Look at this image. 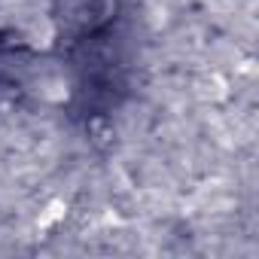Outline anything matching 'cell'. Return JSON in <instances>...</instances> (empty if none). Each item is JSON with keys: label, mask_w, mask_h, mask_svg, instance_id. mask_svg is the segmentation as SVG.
<instances>
[{"label": "cell", "mask_w": 259, "mask_h": 259, "mask_svg": "<svg viewBox=\"0 0 259 259\" xmlns=\"http://www.w3.org/2000/svg\"><path fill=\"white\" fill-rule=\"evenodd\" d=\"M55 37H58V31H55L52 19H46V16H34V19L25 25V43H28L31 49H37V52L52 49V46H55Z\"/></svg>", "instance_id": "1"}, {"label": "cell", "mask_w": 259, "mask_h": 259, "mask_svg": "<svg viewBox=\"0 0 259 259\" xmlns=\"http://www.w3.org/2000/svg\"><path fill=\"white\" fill-rule=\"evenodd\" d=\"M64 217H67V201H64V198H49V201L43 204L40 217H37V229H40V232H46V229L58 226Z\"/></svg>", "instance_id": "2"}, {"label": "cell", "mask_w": 259, "mask_h": 259, "mask_svg": "<svg viewBox=\"0 0 259 259\" xmlns=\"http://www.w3.org/2000/svg\"><path fill=\"white\" fill-rule=\"evenodd\" d=\"M198 95L204 101H226L229 98V85H226V79L220 73H210V76H204L198 82Z\"/></svg>", "instance_id": "3"}]
</instances>
